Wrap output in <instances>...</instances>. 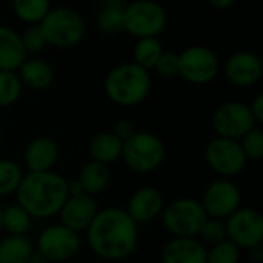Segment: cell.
Here are the masks:
<instances>
[{"label":"cell","mask_w":263,"mask_h":263,"mask_svg":"<svg viewBox=\"0 0 263 263\" xmlns=\"http://www.w3.org/2000/svg\"><path fill=\"white\" fill-rule=\"evenodd\" d=\"M85 232L91 252L107 261L124 260L138 246V224L121 208L99 209Z\"/></svg>","instance_id":"1"},{"label":"cell","mask_w":263,"mask_h":263,"mask_svg":"<svg viewBox=\"0 0 263 263\" xmlns=\"http://www.w3.org/2000/svg\"><path fill=\"white\" fill-rule=\"evenodd\" d=\"M17 203L33 220H48L59 215L68 198V181L54 171L25 174L17 192Z\"/></svg>","instance_id":"2"},{"label":"cell","mask_w":263,"mask_h":263,"mask_svg":"<svg viewBox=\"0 0 263 263\" xmlns=\"http://www.w3.org/2000/svg\"><path fill=\"white\" fill-rule=\"evenodd\" d=\"M107 98L119 107H135L146 101L152 90L151 73L135 62L121 64L108 71L104 81Z\"/></svg>","instance_id":"3"},{"label":"cell","mask_w":263,"mask_h":263,"mask_svg":"<svg viewBox=\"0 0 263 263\" xmlns=\"http://www.w3.org/2000/svg\"><path fill=\"white\" fill-rule=\"evenodd\" d=\"M122 161L137 174H151L157 171L166 158V146L161 138L151 132H138L124 141Z\"/></svg>","instance_id":"4"},{"label":"cell","mask_w":263,"mask_h":263,"mask_svg":"<svg viewBox=\"0 0 263 263\" xmlns=\"http://www.w3.org/2000/svg\"><path fill=\"white\" fill-rule=\"evenodd\" d=\"M47 44L54 48H73L85 36V22L79 13L67 7L51 8L39 24Z\"/></svg>","instance_id":"5"},{"label":"cell","mask_w":263,"mask_h":263,"mask_svg":"<svg viewBox=\"0 0 263 263\" xmlns=\"http://www.w3.org/2000/svg\"><path fill=\"white\" fill-rule=\"evenodd\" d=\"M161 220L167 232L174 237H198V232L208 215L200 200L192 197H180L167 203L161 212Z\"/></svg>","instance_id":"6"},{"label":"cell","mask_w":263,"mask_h":263,"mask_svg":"<svg viewBox=\"0 0 263 263\" xmlns=\"http://www.w3.org/2000/svg\"><path fill=\"white\" fill-rule=\"evenodd\" d=\"M167 25V13L155 0H135L124 8V31L137 39L158 37Z\"/></svg>","instance_id":"7"},{"label":"cell","mask_w":263,"mask_h":263,"mask_svg":"<svg viewBox=\"0 0 263 263\" xmlns=\"http://www.w3.org/2000/svg\"><path fill=\"white\" fill-rule=\"evenodd\" d=\"M211 124L218 138L238 141L255 127V119L248 104L241 101H228L215 108Z\"/></svg>","instance_id":"8"},{"label":"cell","mask_w":263,"mask_h":263,"mask_svg":"<svg viewBox=\"0 0 263 263\" xmlns=\"http://www.w3.org/2000/svg\"><path fill=\"white\" fill-rule=\"evenodd\" d=\"M220 70L218 58L203 45H192L178 54V76L194 85L212 82Z\"/></svg>","instance_id":"9"},{"label":"cell","mask_w":263,"mask_h":263,"mask_svg":"<svg viewBox=\"0 0 263 263\" xmlns=\"http://www.w3.org/2000/svg\"><path fill=\"white\" fill-rule=\"evenodd\" d=\"M81 249V237L78 232L58 223L50 224L41 231L36 240V251L41 252L47 261L61 263L71 260Z\"/></svg>","instance_id":"10"},{"label":"cell","mask_w":263,"mask_h":263,"mask_svg":"<svg viewBox=\"0 0 263 263\" xmlns=\"http://www.w3.org/2000/svg\"><path fill=\"white\" fill-rule=\"evenodd\" d=\"M204 161L220 178H234L246 166L240 143L228 138H214L204 149Z\"/></svg>","instance_id":"11"},{"label":"cell","mask_w":263,"mask_h":263,"mask_svg":"<svg viewBox=\"0 0 263 263\" xmlns=\"http://www.w3.org/2000/svg\"><path fill=\"white\" fill-rule=\"evenodd\" d=\"M228 240L240 249L263 243V214L254 208H238L224 220Z\"/></svg>","instance_id":"12"},{"label":"cell","mask_w":263,"mask_h":263,"mask_svg":"<svg viewBox=\"0 0 263 263\" xmlns=\"http://www.w3.org/2000/svg\"><path fill=\"white\" fill-rule=\"evenodd\" d=\"M200 203L208 217L226 220L241 208V192L232 180L217 178L206 186Z\"/></svg>","instance_id":"13"},{"label":"cell","mask_w":263,"mask_h":263,"mask_svg":"<svg viewBox=\"0 0 263 263\" xmlns=\"http://www.w3.org/2000/svg\"><path fill=\"white\" fill-rule=\"evenodd\" d=\"M223 73L228 82L235 87H252L263 76L261 58L246 50L235 51L224 61Z\"/></svg>","instance_id":"14"},{"label":"cell","mask_w":263,"mask_h":263,"mask_svg":"<svg viewBox=\"0 0 263 263\" xmlns=\"http://www.w3.org/2000/svg\"><path fill=\"white\" fill-rule=\"evenodd\" d=\"M98 212L99 208L95 197L88 194L70 195L59 212V218L61 224L79 234L88 229Z\"/></svg>","instance_id":"15"},{"label":"cell","mask_w":263,"mask_h":263,"mask_svg":"<svg viewBox=\"0 0 263 263\" xmlns=\"http://www.w3.org/2000/svg\"><path fill=\"white\" fill-rule=\"evenodd\" d=\"M164 206V197L157 187L143 186L130 195L125 211L137 224H141L160 217Z\"/></svg>","instance_id":"16"},{"label":"cell","mask_w":263,"mask_h":263,"mask_svg":"<svg viewBox=\"0 0 263 263\" xmlns=\"http://www.w3.org/2000/svg\"><path fill=\"white\" fill-rule=\"evenodd\" d=\"M59 158L58 144L48 137L31 140L24 152V164L28 172H50Z\"/></svg>","instance_id":"17"},{"label":"cell","mask_w":263,"mask_h":263,"mask_svg":"<svg viewBox=\"0 0 263 263\" xmlns=\"http://www.w3.org/2000/svg\"><path fill=\"white\" fill-rule=\"evenodd\" d=\"M208 248L197 238L174 237L161 252L163 263H206Z\"/></svg>","instance_id":"18"},{"label":"cell","mask_w":263,"mask_h":263,"mask_svg":"<svg viewBox=\"0 0 263 263\" xmlns=\"http://www.w3.org/2000/svg\"><path fill=\"white\" fill-rule=\"evenodd\" d=\"M28 59L21 34L13 28L0 25V71H17Z\"/></svg>","instance_id":"19"},{"label":"cell","mask_w":263,"mask_h":263,"mask_svg":"<svg viewBox=\"0 0 263 263\" xmlns=\"http://www.w3.org/2000/svg\"><path fill=\"white\" fill-rule=\"evenodd\" d=\"M17 74L24 87H28L34 91L47 90L48 87H51L54 81L53 67L47 61L39 58H28L17 70Z\"/></svg>","instance_id":"20"},{"label":"cell","mask_w":263,"mask_h":263,"mask_svg":"<svg viewBox=\"0 0 263 263\" xmlns=\"http://www.w3.org/2000/svg\"><path fill=\"white\" fill-rule=\"evenodd\" d=\"M122 141L116 138L111 132H101L95 135L88 143V155L90 161L110 166L116 163L122 155Z\"/></svg>","instance_id":"21"},{"label":"cell","mask_w":263,"mask_h":263,"mask_svg":"<svg viewBox=\"0 0 263 263\" xmlns=\"http://www.w3.org/2000/svg\"><path fill=\"white\" fill-rule=\"evenodd\" d=\"M124 8L122 0H102V7L96 16V27L102 34L115 36L124 31Z\"/></svg>","instance_id":"22"},{"label":"cell","mask_w":263,"mask_h":263,"mask_svg":"<svg viewBox=\"0 0 263 263\" xmlns=\"http://www.w3.org/2000/svg\"><path fill=\"white\" fill-rule=\"evenodd\" d=\"M110 169L108 166L95 163V161H88L85 163L78 175V181L82 186L84 194H88L91 197L104 192L108 184H110Z\"/></svg>","instance_id":"23"},{"label":"cell","mask_w":263,"mask_h":263,"mask_svg":"<svg viewBox=\"0 0 263 263\" xmlns=\"http://www.w3.org/2000/svg\"><path fill=\"white\" fill-rule=\"evenodd\" d=\"M34 251L27 235H7L0 240V263H28Z\"/></svg>","instance_id":"24"},{"label":"cell","mask_w":263,"mask_h":263,"mask_svg":"<svg viewBox=\"0 0 263 263\" xmlns=\"http://www.w3.org/2000/svg\"><path fill=\"white\" fill-rule=\"evenodd\" d=\"M13 11L27 25H39L50 13L51 0H13Z\"/></svg>","instance_id":"25"},{"label":"cell","mask_w":263,"mask_h":263,"mask_svg":"<svg viewBox=\"0 0 263 263\" xmlns=\"http://www.w3.org/2000/svg\"><path fill=\"white\" fill-rule=\"evenodd\" d=\"M33 226V217L19 204H8L4 208L2 229L8 235H27Z\"/></svg>","instance_id":"26"},{"label":"cell","mask_w":263,"mask_h":263,"mask_svg":"<svg viewBox=\"0 0 263 263\" xmlns=\"http://www.w3.org/2000/svg\"><path fill=\"white\" fill-rule=\"evenodd\" d=\"M164 53L163 50V44L158 37H144V39H138L135 47H134V62L151 71L155 68L158 59L161 58V54Z\"/></svg>","instance_id":"27"},{"label":"cell","mask_w":263,"mask_h":263,"mask_svg":"<svg viewBox=\"0 0 263 263\" xmlns=\"http://www.w3.org/2000/svg\"><path fill=\"white\" fill-rule=\"evenodd\" d=\"M25 174L19 163L10 158H0V198L16 195Z\"/></svg>","instance_id":"28"},{"label":"cell","mask_w":263,"mask_h":263,"mask_svg":"<svg viewBox=\"0 0 263 263\" xmlns=\"http://www.w3.org/2000/svg\"><path fill=\"white\" fill-rule=\"evenodd\" d=\"M24 91L17 71H0V108L14 105Z\"/></svg>","instance_id":"29"},{"label":"cell","mask_w":263,"mask_h":263,"mask_svg":"<svg viewBox=\"0 0 263 263\" xmlns=\"http://www.w3.org/2000/svg\"><path fill=\"white\" fill-rule=\"evenodd\" d=\"M241 257V249L232 241L224 240L208 248L206 263H238Z\"/></svg>","instance_id":"30"},{"label":"cell","mask_w":263,"mask_h":263,"mask_svg":"<svg viewBox=\"0 0 263 263\" xmlns=\"http://www.w3.org/2000/svg\"><path fill=\"white\" fill-rule=\"evenodd\" d=\"M240 147L246 161H260L263 160V130L258 127L251 128L241 140H238Z\"/></svg>","instance_id":"31"},{"label":"cell","mask_w":263,"mask_h":263,"mask_svg":"<svg viewBox=\"0 0 263 263\" xmlns=\"http://www.w3.org/2000/svg\"><path fill=\"white\" fill-rule=\"evenodd\" d=\"M200 241L206 246H214L220 241L228 240V234H226V224L224 220H218V218H211L208 217V220L204 221V224L201 226L200 232H198Z\"/></svg>","instance_id":"32"},{"label":"cell","mask_w":263,"mask_h":263,"mask_svg":"<svg viewBox=\"0 0 263 263\" xmlns=\"http://www.w3.org/2000/svg\"><path fill=\"white\" fill-rule=\"evenodd\" d=\"M21 41L22 45L27 51V54H36L44 51V48L48 45L45 34L41 28V25H28L22 33H21Z\"/></svg>","instance_id":"33"},{"label":"cell","mask_w":263,"mask_h":263,"mask_svg":"<svg viewBox=\"0 0 263 263\" xmlns=\"http://www.w3.org/2000/svg\"><path fill=\"white\" fill-rule=\"evenodd\" d=\"M154 70L161 78H166V79L177 78L178 76V54L174 51H164L161 58L158 59Z\"/></svg>","instance_id":"34"},{"label":"cell","mask_w":263,"mask_h":263,"mask_svg":"<svg viewBox=\"0 0 263 263\" xmlns=\"http://www.w3.org/2000/svg\"><path fill=\"white\" fill-rule=\"evenodd\" d=\"M111 134L124 143V141H127L128 138H132V137L137 134V128H135L134 122L128 121V119H118L113 124Z\"/></svg>","instance_id":"35"},{"label":"cell","mask_w":263,"mask_h":263,"mask_svg":"<svg viewBox=\"0 0 263 263\" xmlns=\"http://www.w3.org/2000/svg\"><path fill=\"white\" fill-rule=\"evenodd\" d=\"M249 108H251V111H252V116H254V119H255V124H257V122H258V124H263V91L258 93V95L252 99V102L249 104Z\"/></svg>","instance_id":"36"},{"label":"cell","mask_w":263,"mask_h":263,"mask_svg":"<svg viewBox=\"0 0 263 263\" xmlns=\"http://www.w3.org/2000/svg\"><path fill=\"white\" fill-rule=\"evenodd\" d=\"M206 2H208L212 8L223 11V10H229L231 7H234V4L237 2V0H206Z\"/></svg>","instance_id":"37"},{"label":"cell","mask_w":263,"mask_h":263,"mask_svg":"<svg viewBox=\"0 0 263 263\" xmlns=\"http://www.w3.org/2000/svg\"><path fill=\"white\" fill-rule=\"evenodd\" d=\"M248 257L252 263H263V246L258 245L255 248L248 249Z\"/></svg>","instance_id":"38"},{"label":"cell","mask_w":263,"mask_h":263,"mask_svg":"<svg viewBox=\"0 0 263 263\" xmlns=\"http://www.w3.org/2000/svg\"><path fill=\"white\" fill-rule=\"evenodd\" d=\"M84 194L82 191V186L79 184L78 180H73V181H68V197L70 195H81Z\"/></svg>","instance_id":"39"},{"label":"cell","mask_w":263,"mask_h":263,"mask_svg":"<svg viewBox=\"0 0 263 263\" xmlns=\"http://www.w3.org/2000/svg\"><path fill=\"white\" fill-rule=\"evenodd\" d=\"M28 263H48V261H47V258H45L41 252L34 251L33 255L30 257V261H28Z\"/></svg>","instance_id":"40"},{"label":"cell","mask_w":263,"mask_h":263,"mask_svg":"<svg viewBox=\"0 0 263 263\" xmlns=\"http://www.w3.org/2000/svg\"><path fill=\"white\" fill-rule=\"evenodd\" d=\"M2 217H4V206L0 204V231H2Z\"/></svg>","instance_id":"41"},{"label":"cell","mask_w":263,"mask_h":263,"mask_svg":"<svg viewBox=\"0 0 263 263\" xmlns=\"http://www.w3.org/2000/svg\"><path fill=\"white\" fill-rule=\"evenodd\" d=\"M0 147H2V132H0Z\"/></svg>","instance_id":"42"},{"label":"cell","mask_w":263,"mask_h":263,"mask_svg":"<svg viewBox=\"0 0 263 263\" xmlns=\"http://www.w3.org/2000/svg\"><path fill=\"white\" fill-rule=\"evenodd\" d=\"M261 67H263V58H261Z\"/></svg>","instance_id":"43"},{"label":"cell","mask_w":263,"mask_h":263,"mask_svg":"<svg viewBox=\"0 0 263 263\" xmlns=\"http://www.w3.org/2000/svg\"><path fill=\"white\" fill-rule=\"evenodd\" d=\"M261 246H263V243H261Z\"/></svg>","instance_id":"44"}]
</instances>
